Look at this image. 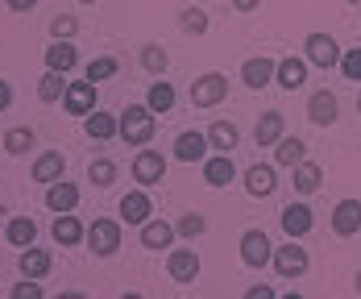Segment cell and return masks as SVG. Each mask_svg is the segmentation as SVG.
Segmentation results:
<instances>
[{
	"label": "cell",
	"instance_id": "6da1fadb",
	"mask_svg": "<svg viewBox=\"0 0 361 299\" xmlns=\"http://www.w3.org/2000/svg\"><path fill=\"white\" fill-rule=\"evenodd\" d=\"M116 116H121V142H129V146H145L154 138V129H158V112L149 104H129Z\"/></svg>",
	"mask_w": 361,
	"mask_h": 299
},
{
	"label": "cell",
	"instance_id": "7a4b0ae2",
	"mask_svg": "<svg viewBox=\"0 0 361 299\" xmlns=\"http://www.w3.org/2000/svg\"><path fill=\"white\" fill-rule=\"evenodd\" d=\"M87 250L96 254V258H112L116 250H121V224L109 221V216H96V221L87 224Z\"/></svg>",
	"mask_w": 361,
	"mask_h": 299
},
{
	"label": "cell",
	"instance_id": "3957f363",
	"mask_svg": "<svg viewBox=\"0 0 361 299\" xmlns=\"http://www.w3.org/2000/svg\"><path fill=\"white\" fill-rule=\"evenodd\" d=\"M224 96H228V79L220 71L195 75V83H191V104H195V109H216Z\"/></svg>",
	"mask_w": 361,
	"mask_h": 299
},
{
	"label": "cell",
	"instance_id": "277c9868",
	"mask_svg": "<svg viewBox=\"0 0 361 299\" xmlns=\"http://www.w3.org/2000/svg\"><path fill=\"white\" fill-rule=\"evenodd\" d=\"M270 258H274V245H270L266 228H245L241 233V262L250 270H262V266H270Z\"/></svg>",
	"mask_w": 361,
	"mask_h": 299
},
{
	"label": "cell",
	"instance_id": "5b68a950",
	"mask_svg": "<svg viewBox=\"0 0 361 299\" xmlns=\"http://www.w3.org/2000/svg\"><path fill=\"white\" fill-rule=\"evenodd\" d=\"M270 266L279 270V279H299V274H307L312 258H307V250H303L299 241H287V245H279V250H274Z\"/></svg>",
	"mask_w": 361,
	"mask_h": 299
},
{
	"label": "cell",
	"instance_id": "8992f818",
	"mask_svg": "<svg viewBox=\"0 0 361 299\" xmlns=\"http://www.w3.org/2000/svg\"><path fill=\"white\" fill-rule=\"evenodd\" d=\"M303 50H307V63L312 67H341V46H336V37L332 34H307L303 42Z\"/></svg>",
	"mask_w": 361,
	"mask_h": 299
},
{
	"label": "cell",
	"instance_id": "52a82bcc",
	"mask_svg": "<svg viewBox=\"0 0 361 299\" xmlns=\"http://www.w3.org/2000/svg\"><path fill=\"white\" fill-rule=\"evenodd\" d=\"M133 179L142 187H154L166 179V158H162V150H137V158H133Z\"/></svg>",
	"mask_w": 361,
	"mask_h": 299
},
{
	"label": "cell",
	"instance_id": "ba28073f",
	"mask_svg": "<svg viewBox=\"0 0 361 299\" xmlns=\"http://www.w3.org/2000/svg\"><path fill=\"white\" fill-rule=\"evenodd\" d=\"M274 71H279V63H274V59H266V54L245 59V63H241V83L253 87V92H262V87H270V83H274Z\"/></svg>",
	"mask_w": 361,
	"mask_h": 299
},
{
	"label": "cell",
	"instance_id": "9c48e42d",
	"mask_svg": "<svg viewBox=\"0 0 361 299\" xmlns=\"http://www.w3.org/2000/svg\"><path fill=\"white\" fill-rule=\"evenodd\" d=\"M83 133L92 142H112V138H121V116H112L104 109H92L83 116Z\"/></svg>",
	"mask_w": 361,
	"mask_h": 299
},
{
	"label": "cell",
	"instance_id": "30bf717a",
	"mask_svg": "<svg viewBox=\"0 0 361 299\" xmlns=\"http://www.w3.org/2000/svg\"><path fill=\"white\" fill-rule=\"evenodd\" d=\"M75 67H79V50L71 46V37H54V42L46 46V71L71 75Z\"/></svg>",
	"mask_w": 361,
	"mask_h": 299
},
{
	"label": "cell",
	"instance_id": "8fae6325",
	"mask_svg": "<svg viewBox=\"0 0 361 299\" xmlns=\"http://www.w3.org/2000/svg\"><path fill=\"white\" fill-rule=\"evenodd\" d=\"M332 233L336 237H357L361 233V200H341L332 208Z\"/></svg>",
	"mask_w": 361,
	"mask_h": 299
},
{
	"label": "cell",
	"instance_id": "7c38bea8",
	"mask_svg": "<svg viewBox=\"0 0 361 299\" xmlns=\"http://www.w3.org/2000/svg\"><path fill=\"white\" fill-rule=\"evenodd\" d=\"M208 150H212V142H208V133H200V129H187V133L175 138V158H179V162H204Z\"/></svg>",
	"mask_w": 361,
	"mask_h": 299
},
{
	"label": "cell",
	"instance_id": "4fadbf2b",
	"mask_svg": "<svg viewBox=\"0 0 361 299\" xmlns=\"http://www.w3.org/2000/svg\"><path fill=\"white\" fill-rule=\"evenodd\" d=\"M166 274L175 283H195L200 279V254L195 250H171L166 254Z\"/></svg>",
	"mask_w": 361,
	"mask_h": 299
},
{
	"label": "cell",
	"instance_id": "5bb4252c",
	"mask_svg": "<svg viewBox=\"0 0 361 299\" xmlns=\"http://www.w3.org/2000/svg\"><path fill=\"white\" fill-rule=\"evenodd\" d=\"M233 179H237L233 154H212V158H204V183L208 187H228Z\"/></svg>",
	"mask_w": 361,
	"mask_h": 299
},
{
	"label": "cell",
	"instance_id": "9a60e30c",
	"mask_svg": "<svg viewBox=\"0 0 361 299\" xmlns=\"http://www.w3.org/2000/svg\"><path fill=\"white\" fill-rule=\"evenodd\" d=\"M63 104H67L71 116H87V112L96 109V83H92V79H83V83H67Z\"/></svg>",
	"mask_w": 361,
	"mask_h": 299
},
{
	"label": "cell",
	"instance_id": "2e32d148",
	"mask_svg": "<svg viewBox=\"0 0 361 299\" xmlns=\"http://www.w3.org/2000/svg\"><path fill=\"white\" fill-rule=\"evenodd\" d=\"M279 221H283V233H287L290 241L307 237V233H312V224H316V221H312V208H307V204H287Z\"/></svg>",
	"mask_w": 361,
	"mask_h": 299
},
{
	"label": "cell",
	"instance_id": "e0dca14e",
	"mask_svg": "<svg viewBox=\"0 0 361 299\" xmlns=\"http://www.w3.org/2000/svg\"><path fill=\"white\" fill-rule=\"evenodd\" d=\"M50 237L63 245V250H75L83 237H87V228L79 224V216H71V212H63V216H54V224H50Z\"/></svg>",
	"mask_w": 361,
	"mask_h": 299
},
{
	"label": "cell",
	"instance_id": "ac0fdd59",
	"mask_svg": "<svg viewBox=\"0 0 361 299\" xmlns=\"http://www.w3.org/2000/svg\"><path fill=\"white\" fill-rule=\"evenodd\" d=\"M274 187H279L274 166H262V162H253L250 171H245V191H250L253 200H266V195H274Z\"/></svg>",
	"mask_w": 361,
	"mask_h": 299
},
{
	"label": "cell",
	"instance_id": "d6986e66",
	"mask_svg": "<svg viewBox=\"0 0 361 299\" xmlns=\"http://www.w3.org/2000/svg\"><path fill=\"white\" fill-rule=\"evenodd\" d=\"M307 67H312V63H307V59H295V54H290V59H279L274 83H279V87H287V92H295V87H303V83H307Z\"/></svg>",
	"mask_w": 361,
	"mask_h": 299
},
{
	"label": "cell",
	"instance_id": "ffe728a7",
	"mask_svg": "<svg viewBox=\"0 0 361 299\" xmlns=\"http://www.w3.org/2000/svg\"><path fill=\"white\" fill-rule=\"evenodd\" d=\"M63 171H67L63 150H46V154H37L34 158V183H59Z\"/></svg>",
	"mask_w": 361,
	"mask_h": 299
},
{
	"label": "cell",
	"instance_id": "44dd1931",
	"mask_svg": "<svg viewBox=\"0 0 361 299\" xmlns=\"http://www.w3.org/2000/svg\"><path fill=\"white\" fill-rule=\"evenodd\" d=\"M75 204H79V187L67 183V179H59V183H50L46 187V208L50 212H75Z\"/></svg>",
	"mask_w": 361,
	"mask_h": 299
},
{
	"label": "cell",
	"instance_id": "7402d4cb",
	"mask_svg": "<svg viewBox=\"0 0 361 299\" xmlns=\"http://www.w3.org/2000/svg\"><path fill=\"white\" fill-rule=\"evenodd\" d=\"M336 112H341V104H336L332 92H312V100H307V121L312 125H332Z\"/></svg>",
	"mask_w": 361,
	"mask_h": 299
},
{
	"label": "cell",
	"instance_id": "603a6c76",
	"mask_svg": "<svg viewBox=\"0 0 361 299\" xmlns=\"http://www.w3.org/2000/svg\"><path fill=\"white\" fill-rule=\"evenodd\" d=\"M175 224H166V221H145L142 224V245L145 250H171L175 245Z\"/></svg>",
	"mask_w": 361,
	"mask_h": 299
},
{
	"label": "cell",
	"instance_id": "cb8c5ba5",
	"mask_svg": "<svg viewBox=\"0 0 361 299\" xmlns=\"http://www.w3.org/2000/svg\"><path fill=\"white\" fill-rule=\"evenodd\" d=\"M149 212H154V204H149L145 191H129V195L121 200V221L125 224H145L149 221Z\"/></svg>",
	"mask_w": 361,
	"mask_h": 299
},
{
	"label": "cell",
	"instance_id": "d4e9b609",
	"mask_svg": "<svg viewBox=\"0 0 361 299\" xmlns=\"http://www.w3.org/2000/svg\"><path fill=\"white\" fill-rule=\"evenodd\" d=\"M283 125H287V116H283V112H262V116H257V129H253V142H257V146H274V142H279V138H283Z\"/></svg>",
	"mask_w": 361,
	"mask_h": 299
},
{
	"label": "cell",
	"instance_id": "484cf974",
	"mask_svg": "<svg viewBox=\"0 0 361 299\" xmlns=\"http://www.w3.org/2000/svg\"><path fill=\"white\" fill-rule=\"evenodd\" d=\"M303 158H307V146H303V138H287V133H283V138L274 142V162H279V166H290V171H295Z\"/></svg>",
	"mask_w": 361,
	"mask_h": 299
},
{
	"label": "cell",
	"instance_id": "4316f807",
	"mask_svg": "<svg viewBox=\"0 0 361 299\" xmlns=\"http://www.w3.org/2000/svg\"><path fill=\"white\" fill-rule=\"evenodd\" d=\"M17 266H21V274H25V279H46V274H50V266H54V258H50L46 250L30 245V250H21V262H17Z\"/></svg>",
	"mask_w": 361,
	"mask_h": 299
},
{
	"label": "cell",
	"instance_id": "83f0119b",
	"mask_svg": "<svg viewBox=\"0 0 361 299\" xmlns=\"http://www.w3.org/2000/svg\"><path fill=\"white\" fill-rule=\"evenodd\" d=\"M4 237H8V245H17V250H30L37 241V224L30 216H13V221L4 224Z\"/></svg>",
	"mask_w": 361,
	"mask_h": 299
},
{
	"label": "cell",
	"instance_id": "f1b7e54d",
	"mask_svg": "<svg viewBox=\"0 0 361 299\" xmlns=\"http://www.w3.org/2000/svg\"><path fill=\"white\" fill-rule=\"evenodd\" d=\"M208 142H212V150H220V154H233V150H237V142H241V129H237L233 121H212Z\"/></svg>",
	"mask_w": 361,
	"mask_h": 299
},
{
	"label": "cell",
	"instance_id": "f546056e",
	"mask_svg": "<svg viewBox=\"0 0 361 299\" xmlns=\"http://www.w3.org/2000/svg\"><path fill=\"white\" fill-rule=\"evenodd\" d=\"M290 183H295L299 195H312V191H320V183H324V171H320L316 162H307V158H303V162L295 166V179H290Z\"/></svg>",
	"mask_w": 361,
	"mask_h": 299
},
{
	"label": "cell",
	"instance_id": "4dcf8cb0",
	"mask_svg": "<svg viewBox=\"0 0 361 299\" xmlns=\"http://www.w3.org/2000/svg\"><path fill=\"white\" fill-rule=\"evenodd\" d=\"M67 96V75L63 71H46L37 79V100L42 104H54V100H63Z\"/></svg>",
	"mask_w": 361,
	"mask_h": 299
},
{
	"label": "cell",
	"instance_id": "1f68e13d",
	"mask_svg": "<svg viewBox=\"0 0 361 299\" xmlns=\"http://www.w3.org/2000/svg\"><path fill=\"white\" fill-rule=\"evenodd\" d=\"M145 104L158 112V116H166V112L175 109V87L166 83V79H158V83H149V96H145Z\"/></svg>",
	"mask_w": 361,
	"mask_h": 299
},
{
	"label": "cell",
	"instance_id": "d6a6232c",
	"mask_svg": "<svg viewBox=\"0 0 361 299\" xmlns=\"http://www.w3.org/2000/svg\"><path fill=\"white\" fill-rule=\"evenodd\" d=\"M34 129H30V125H17V129H8V133H4V150H8V154H30V150H34Z\"/></svg>",
	"mask_w": 361,
	"mask_h": 299
},
{
	"label": "cell",
	"instance_id": "836d02e7",
	"mask_svg": "<svg viewBox=\"0 0 361 299\" xmlns=\"http://www.w3.org/2000/svg\"><path fill=\"white\" fill-rule=\"evenodd\" d=\"M116 71H121V63H116L112 54H100V59H92V63H87L83 79H92V83H104V79H112Z\"/></svg>",
	"mask_w": 361,
	"mask_h": 299
},
{
	"label": "cell",
	"instance_id": "e575fe53",
	"mask_svg": "<svg viewBox=\"0 0 361 299\" xmlns=\"http://www.w3.org/2000/svg\"><path fill=\"white\" fill-rule=\"evenodd\" d=\"M87 183L112 187V183H116V162H112V158H96V162L87 166Z\"/></svg>",
	"mask_w": 361,
	"mask_h": 299
},
{
	"label": "cell",
	"instance_id": "d590c367",
	"mask_svg": "<svg viewBox=\"0 0 361 299\" xmlns=\"http://www.w3.org/2000/svg\"><path fill=\"white\" fill-rule=\"evenodd\" d=\"M179 25H183V34H195V37L208 34V13L191 4V8H183V13H179Z\"/></svg>",
	"mask_w": 361,
	"mask_h": 299
},
{
	"label": "cell",
	"instance_id": "8d00e7d4",
	"mask_svg": "<svg viewBox=\"0 0 361 299\" xmlns=\"http://www.w3.org/2000/svg\"><path fill=\"white\" fill-rule=\"evenodd\" d=\"M166 63H171V59H166V50H162V46H154V42L142 46V67L149 75H162V71H166Z\"/></svg>",
	"mask_w": 361,
	"mask_h": 299
},
{
	"label": "cell",
	"instance_id": "74e56055",
	"mask_svg": "<svg viewBox=\"0 0 361 299\" xmlns=\"http://www.w3.org/2000/svg\"><path fill=\"white\" fill-rule=\"evenodd\" d=\"M341 75L349 83H361V46L357 50H341Z\"/></svg>",
	"mask_w": 361,
	"mask_h": 299
},
{
	"label": "cell",
	"instance_id": "f35d334b",
	"mask_svg": "<svg viewBox=\"0 0 361 299\" xmlns=\"http://www.w3.org/2000/svg\"><path fill=\"white\" fill-rule=\"evenodd\" d=\"M204 228H208V221H204L200 212H187V216H183L179 224H175V233H179V237H200Z\"/></svg>",
	"mask_w": 361,
	"mask_h": 299
},
{
	"label": "cell",
	"instance_id": "ab89813d",
	"mask_svg": "<svg viewBox=\"0 0 361 299\" xmlns=\"http://www.w3.org/2000/svg\"><path fill=\"white\" fill-rule=\"evenodd\" d=\"M75 30H79V21H75L71 13H59L50 21V37H75Z\"/></svg>",
	"mask_w": 361,
	"mask_h": 299
},
{
	"label": "cell",
	"instance_id": "60d3db41",
	"mask_svg": "<svg viewBox=\"0 0 361 299\" xmlns=\"http://www.w3.org/2000/svg\"><path fill=\"white\" fill-rule=\"evenodd\" d=\"M13 299H46V291H42V283H37V279H25V283H17V287H13Z\"/></svg>",
	"mask_w": 361,
	"mask_h": 299
},
{
	"label": "cell",
	"instance_id": "b9f144b4",
	"mask_svg": "<svg viewBox=\"0 0 361 299\" xmlns=\"http://www.w3.org/2000/svg\"><path fill=\"white\" fill-rule=\"evenodd\" d=\"M241 299H279V295H274V287H266V283H257V287H250V291H245Z\"/></svg>",
	"mask_w": 361,
	"mask_h": 299
},
{
	"label": "cell",
	"instance_id": "7bdbcfd3",
	"mask_svg": "<svg viewBox=\"0 0 361 299\" xmlns=\"http://www.w3.org/2000/svg\"><path fill=\"white\" fill-rule=\"evenodd\" d=\"M4 4H8L13 13H30V8H34L37 0H4Z\"/></svg>",
	"mask_w": 361,
	"mask_h": 299
},
{
	"label": "cell",
	"instance_id": "ee69618b",
	"mask_svg": "<svg viewBox=\"0 0 361 299\" xmlns=\"http://www.w3.org/2000/svg\"><path fill=\"white\" fill-rule=\"evenodd\" d=\"M8 104H13V87H8V83L0 79V112L8 109Z\"/></svg>",
	"mask_w": 361,
	"mask_h": 299
},
{
	"label": "cell",
	"instance_id": "f6af8a7d",
	"mask_svg": "<svg viewBox=\"0 0 361 299\" xmlns=\"http://www.w3.org/2000/svg\"><path fill=\"white\" fill-rule=\"evenodd\" d=\"M233 4H237V8H241V13H253V8H257V4H262V0H233Z\"/></svg>",
	"mask_w": 361,
	"mask_h": 299
},
{
	"label": "cell",
	"instance_id": "bcb514c9",
	"mask_svg": "<svg viewBox=\"0 0 361 299\" xmlns=\"http://www.w3.org/2000/svg\"><path fill=\"white\" fill-rule=\"evenodd\" d=\"M54 299H87L83 291H63V295H54Z\"/></svg>",
	"mask_w": 361,
	"mask_h": 299
},
{
	"label": "cell",
	"instance_id": "7dc6e473",
	"mask_svg": "<svg viewBox=\"0 0 361 299\" xmlns=\"http://www.w3.org/2000/svg\"><path fill=\"white\" fill-rule=\"evenodd\" d=\"M121 299H145V295H137V291H125V295H121Z\"/></svg>",
	"mask_w": 361,
	"mask_h": 299
},
{
	"label": "cell",
	"instance_id": "c3c4849f",
	"mask_svg": "<svg viewBox=\"0 0 361 299\" xmlns=\"http://www.w3.org/2000/svg\"><path fill=\"white\" fill-rule=\"evenodd\" d=\"M353 287H357V295H361V270H357V279H353Z\"/></svg>",
	"mask_w": 361,
	"mask_h": 299
},
{
	"label": "cell",
	"instance_id": "681fc988",
	"mask_svg": "<svg viewBox=\"0 0 361 299\" xmlns=\"http://www.w3.org/2000/svg\"><path fill=\"white\" fill-rule=\"evenodd\" d=\"M279 299H303V295H295V291H290V295H279Z\"/></svg>",
	"mask_w": 361,
	"mask_h": 299
},
{
	"label": "cell",
	"instance_id": "f907efd6",
	"mask_svg": "<svg viewBox=\"0 0 361 299\" xmlns=\"http://www.w3.org/2000/svg\"><path fill=\"white\" fill-rule=\"evenodd\" d=\"M357 112H361V92H357Z\"/></svg>",
	"mask_w": 361,
	"mask_h": 299
},
{
	"label": "cell",
	"instance_id": "816d5d0a",
	"mask_svg": "<svg viewBox=\"0 0 361 299\" xmlns=\"http://www.w3.org/2000/svg\"><path fill=\"white\" fill-rule=\"evenodd\" d=\"M79 4H96V0H79Z\"/></svg>",
	"mask_w": 361,
	"mask_h": 299
},
{
	"label": "cell",
	"instance_id": "f5cc1de1",
	"mask_svg": "<svg viewBox=\"0 0 361 299\" xmlns=\"http://www.w3.org/2000/svg\"><path fill=\"white\" fill-rule=\"evenodd\" d=\"M345 4H361V0H345Z\"/></svg>",
	"mask_w": 361,
	"mask_h": 299
}]
</instances>
